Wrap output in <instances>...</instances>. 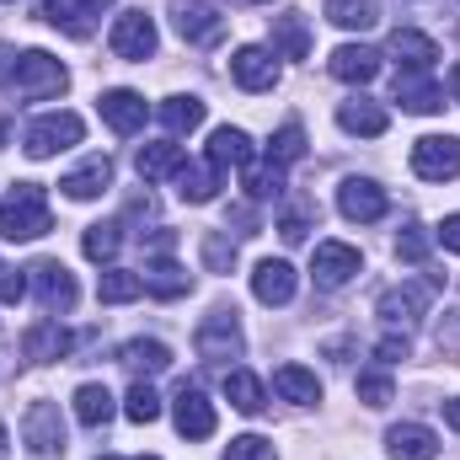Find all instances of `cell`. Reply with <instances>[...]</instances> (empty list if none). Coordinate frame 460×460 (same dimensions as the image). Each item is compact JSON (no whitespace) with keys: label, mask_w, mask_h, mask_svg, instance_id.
<instances>
[{"label":"cell","mask_w":460,"mask_h":460,"mask_svg":"<svg viewBox=\"0 0 460 460\" xmlns=\"http://www.w3.org/2000/svg\"><path fill=\"white\" fill-rule=\"evenodd\" d=\"M49 226H54L49 193H43L38 182H16L11 199L0 204V235H5V241H38Z\"/></svg>","instance_id":"1"},{"label":"cell","mask_w":460,"mask_h":460,"mask_svg":"<svg viewBox=\"0 0 460 460\" xmlns=\"http://www.w3.org/2000/svg\"><path fill=\"white\" fill-rule=\"evenodd\" d=\"M65 81H70V75H65V65H59L54 54H43V49L16 54V75H11V92H16V97L43 102V97H59Z\"/></svg>","instance_id":"2"},{"label":"cell","mask_w":460,"mask_h":460,"mask_svg":"<svg viewBox=\"0 0 460 460\" xmlns=\"http://www.w3.org/2000/svg\"><path fill=\"white\" fill-rule=\"evenodd\" d=\"M22 439L32 460H59L65 456V418H59V402H32L27 418H22Z\"/></svg>","instance_id":"3"},{"label":"cell","mask_w":460,"mask_h":460,"mask_svg":"<svg viewBox=\"0 0 460 460\" xmlns=\"http://www.w3.org/2000/svg\"><path fill=\"white\" fill-rule=\"evenodd\" d=\"M81 134H86V123L75 113H43L27 128V155H32V161H49V155H59V150L81 145Z\"/></svg>","instance_id":"4"},{"label":"cell","mask_w":460,"mask_h":460,"mask_svg":"<svg viewBox=\"0 0 460 460\" xmlns=\"http://www.w3.org/2000/svg\"><path fill=\"white\" fill-rule=\"evenodd\" d=\"M412 172L423 182H450V177H460V139L456 134H423L412 145Z\"/></svg>","instance_id":"5"},{"label":"cell","mask_w":460,"mask_h":460,"mask_svg":"<svg viewBox=\"0 0 460 460\" xmlns=\"http://www.w3.org/2000/svg\"><path fill=\"white\" fill-rule=\"evenodd\" d=\"M27 279H32V289H38V305H43L49 316H65V311H75V279H70V268H65V262L43 257V262H32V268H27Z\"/></svg>","instance_id":"6"},{"label":"cell","mask_w":460,"mask_h":460,"mask_svg":"<svg viewBox=\"0 0 460 460\" xmlns=\"http://www.w3.org/2000/svg\"><path fill=\"white\" fill-rule=\"evenodd\" d=\"M172 22H177V32H182L188 43H199V49H209V43L226 38V16H220L209 0H172Z\"/></svg>","instance_id":"7"},{"label":"cell","mask_w":460,"mask_h":460,"mask_svg":"<svg viewBox=\"0 0 460 460\" xmlns=\"http://www.w3.org/2000/svg\"><path fill=\"white\" fill-rule=\"evenodd\" d=\"M199 358L209 364H226V358H241V327H235V311H215L199 322Z\"/></svg>","instance_id":"8"},{"label":"cell","mask_w":460,"mask_h":460,"mask_svg":"<svg viewBox=\"0 0 460 460\" xmlns=\"http://www.w3.org/2000/svg\"><path fill=\"white\" fill-rule=\"evenodd\" d=\"M108 49L118 59H150L155 54V22L145 11H123L113 22V32H108Z\"/></svg>","instance_id":"9"},{"label":"cell","mask_w":460,"mask_h":460,"mask_svg":"<svg viewBox=\"0 0 460 460\" xmlns=\"http://www.w3.org/2000/svg\"><path fill=\"white\" fill-rule=\"evenodd\" d=\"M338 209H343V220L375 226V220L391 209V199H385V188H380V182H369V177H348L343 188H338Z\"/></svg>","instance_id":"10"},{"label":"cell","mask_w":460,"mask_h":460,"mask_svg":"<svg viewBox=\"0 0 460 460\" xmlns=\"http://www.w3.org/2000/svg\"><path fill=\"white\" fill-rule=\"evenodd\" d=\"M230 75H235L241 92H273V86H279V59H273L268 49L246 43V49L230 54Z\"/></svg>","instance_id":"11"},{"label":"cell","mask_w":460,"mask_h":460,"mask_svg":"<svg viewBox=\"0 0 460 460\" xmlns=\"http://www.w3.org/2000/svg\"><path fill=\"white\" fill-rule=\"evenodd\" d=\"M434 295H439V279H412V284L380 295V316H385L391 327H396V322H412V316H423V311L434 305Z\"/></svg>","instance_id":"12"},{"label":"cell","mask_w":460,"mask_h":460,"mask_svg":"<svg viewBox=\"0 0 460 460\" xmlns=\"http://www.w3.org/2000/svg\"><path fill=\"white\" fill-rule=\"evenodd\" d=\"M38 16L49 27H59L65 38H92L97 32V0H43Z\"/></svg>","instance_id":"13"},{"label":"cell","mask_w":460,"mask_h":460,"mask_svg":"<svg viewBox=\"0 0 460 460\" xmlns=\"http://www.w3.org/2000/svg\"><path fill=\"white\" fill-rule=\"evenodd\" d=\"M97 113L108 118V128H113V134H134V128H145L150 108H145V97H139V92L118 86V92H102V97H97Z\"/></svg>","instance_id":"14"},{"label":"cell","mask_w":460,"mask_h":460,"mask_svg":"<svg viewBox=\"0 0 460 460\" xmlns=\"http://www.w3.org/2000/svg\"><path fill=\"white\" fill-rule=\"evenodd\" d=\"M252 295H257L262 305H289V300H295V268H289L284 257H262L257 273H252Z\"/></svg>","instance_id":"15"},{"label":"cell","mask_w":460,"mask_h":460,"mask_svg":"<svg viewBox=\"0 0 460 460\" xmlns=\"http://www.w3.org/2000/svg\"><path fill=\"white\" fill-rule=\"evenodd\" d=\"M311 273H316V284L338 289V284H348V279L358 273V252H353L348 241H322L316 257H311Z\"/></svg>","instance_id":"16"},{"label":"cell","mask_w":460,"mask_h":460,"mask_svg":"<svg viewBox=\"0 0 460 460\" xmlns=\"http://www.w3.org/2000/svg\"><path fill=\"white\" fill-rule=\"evenodd\" d=\"M177 434L182 439H209L215 434V407L199 385H182L177 391Z\"/></svg>","instance_id":"17"},{"label":"cell","mask_w":460,"mask_h":460,"mask_svg":"<svg viewBox=\"0 0 460 460\" xmlns=\"http://www.w3.org/2000/svg\"><path fill=\"white\" fill-rule=\"evenodd\" d=\"M396 102L407 113H439L445 108V92L429 81V70H402L396 75Z\"/></svg>","instance_id":"18"},{"label":"cell","mask_w":460,"mask_h":460,"mask_svg":"<svg viewBox=\"0 0 460 460\" xmlns=\"http://www.w3.org/2000/svg\"><path fill=\"white\" fill-rule=\"evenodd\" d=\"M385 450H391V460H434L439 456V439L423 423H396L385 434Z\"/></svg>","instance_id":"19"},{"label":"cell","mask_w":460,"mask_h":460,"mask_svg":"<svg viewBox=\"0 0 460 460\" xmlns=\"http://www.w3.org/2000/svg\"><path fill=\"white\" fill-rule=\"evenodd\" d=\"M327 70L338 75V81H375L380 75V54L375 49H364V43H343V49H332V59H327Z\"/></svg>","instance_id":"20"},{"label":"cell","mask_w":460,"mask_h":460,"mask_svg":"<svg viewBox=\"0 0 460 460\" xmlns=\"http://www.w3.org/2000/svg\"><path fill=\"white\" fill-rule=\"evenodd\" d=\"M209 166L215 172H246L252 166V139H246V128H215L209 134Z\"/></svg>","instance_id":"21"},{"label":"cell","mask_w":460,"mask_h":460,"mask_svg":"<svg viewBox=\"0 0 460 460\" xmlns=\"http://www.w3.org/2000/svg\"><path fill=\"white\" fill-rule=\"evenodd\" d=\"M338 123H343V134H358V139H380L385 134V108L380 102H369V97H348L343 108H338Z\"/></svg>","instance_id":"22"},{"label":"cell","mask_w":460,"mask_h":460,"mask_svg":"<svg viewBox=\"0 0 460 460\" xmlns=\"http://www.w3.org/2000/svg\"><path fill=\"white\" fill-rule=\"evenodd\" d=\"M108 182H113V161H108V155H92V161H81V166H75L59 188H65L75 204H86V199H97Z\"/></svg>","instance_id":"23"},{"label":"cell","mask_w":460,"mask_h":460,"mask_svg":"<svg viewBox=\"0 0 460 460\" xmlns=\"http://www.w3.org/2000/svg\"><path fill=\"white\" fill-rule=\"evenodd\" d=\"M139 279H145V295H155V300H182V295L193 289V279H188L172 257H155Z\"/></svg>","instance_id":"24"},{"label":"cell","mask_w":460,"mask_h":460,"mask_svg":"<svg viewBox=\"0 0 460 460\" xmlns=\"http://www.w3.org/2000/svg\"><path fill=\"white\" fill-rule=\"evenodd\" d=\"M273 49H279L284 59H305V54H311V22H305L300 11L273 16Z\"/></svg>","instance_id":"25"},{"label":"cell","mask_w":460,"mask_h":460,"mask_svg":"<svg viewBox=\"0 0 460 460\" xmlns=\"http://www.w3.org/2000/svg\"><path fill=\"white\" fill-rule=\"evenodd\" d=\"M118 364L134 369V375H161V369H172V348L155 343V338H134V343H123Z\"/></svg>","instance_id":"26"},{"label":"cell","mask_w":460,"mask_h":460,"mask_svg":"<svg viewBox=\"0 0 460 460\" xmlns=\"http://www.w3.org/2000/svg\"><path fill=\"white\" fill-rule=\"evenodd\" d=\"M182 145H172V139H161V145H145L139 150V177L145 182H161V177H177L182 172Z\"/></svg>","instance_id":"27"},{"label":"cell","mask_w":460,"mask_h":460,"mask_svg":"<svg viewBox=\"0 0 460 460\" xmlns=\"http://www.w3.org/2000/svg\"><path fill=\"white\" fill-rule=\"evenodd\" d=\"M273 391H279L284 402H300V407L322 402V380H316L311 369H300V364H284V369L273 375Z\"/></svg>","instance_id":"28"},{"label":"cell","mask_w":460,"mask_h":460,"mask_svg":"<svg viewBox=\"0 0 460 460\" xmlns=\"http://www.w3.org/2000/svg\"><path fill=\"white\" fill-rule=\"evenodd\" d=\"M391 54L407 65V70H429L439 59V43L423 38V32H391Z\"/></svg>","instance_id":"29"},{"label":"cell","mask_w":460,"mask_h":460,"mask_svg":"<svg viewBox=\"0 0 460 460\" xmlns=\"http://www.w3.org/2000/svg\"><path fill=\"white\" fill-rule=\"evenodd\" d=\"M75 418H81L86 429H102V423L113 418V391L97 385V380H86V385L75 391Z\"/></svg>","instance_id":"30"},{"label":"cell","mask_w":460,"mask_h":460,"mask_svg":"<svg viewBox=\"0 0 460 460\" xmlns=\"http://www.w3.org/2000/svg\"><path fill=\"white\" fill-rule=\"evenodd\" d=\"M327 22H338L348 32H364L380 22V0H327Z\"/></svg>","instance_id":"31"},{"label":"cell","mask_w":460,"mask_h":460,"mask_svg":"<svg viewBox=\"0 0 460 460\" xmlns=\"http://www.w3.org/2000/svg\"><path fill=\"white\" fill-rule=\"evenodd\" d=\"M220 177H226V172H215V166H188V161H182V172H177V193H182L188 204H209L215 188H220Z\"/></svg>","instance_id":"32"},{"label":"cell","mask_w":460,"mask_h":460,"mask_svg":"<svg viewBox=\"0 0 460 460\" xmlns=\"http://www.w3.org/2000/svg\"><path fill=\"white\" fill-rule=\"evenodd\" d=\"M22 348H27V358H65V353H70V332H65L59 322H38Z\"/></svg>","instance_id":"33"},{"label":"cell","mask_w":460,"mask_h":460,"mask_svg":"<svg viewBox=\"0 0 460 460\" xmlns=\"http://www.w3.org/2000/svg\"><path fill=\"white\" fill-rule=\"evenodd\" d=\"M97 295H102L108 305H128V300H139V295H145V279H139V273H128V268H108V273L97 279Z\"/></svg>","instance_id":"34"},{"label":"cell","mask_w":460,"mask_h":460,"mask_svg":"<svg viewBox=\"0 0 460 460\" xmlns=\"http://www.w3.org/2000/svg\"><path fill=\"white\" fill-rule=\"evenodd\" d=\"M226 396H230V407L235 412H262V380L257 375H246V369H230L226 375Z\"/></svg>","instance_id":"35"},{"label":"cell","mask_w":460,"mask_h":460,"mask_svg":"<svg viewBox=\"0 0 460 460\" xmlns=\"http://www.w3.org/2000/svg\"><path fill=\"white\" fill-rule=\"evenodd\" d=\"M161 123H166L172 134H193V128L204 123V102H199V97H166V102H161Z\"/></svg>","instance_id":"36"},{"label":"cell","mask_w":460,"mask_h":460,"mask_svg":"<svg viewBox=\"0 0 460 460\" xmlns=\"http://www.w3.org/2000/svg\"><path fill=\"white\" fill-rule=\"evenodd\" d=\"M123 412H128V423H155V418H161V396H155V385H150V380H134L128 396H123Z\"/></svg>","instance_id":"37"},{"label":"cell","mask_w":460,"mask_h":460,"mask_svg":"<svg viewBox=\"0 0 460 460\" xmlns=\"http://www.w3.org/2000/svg\"><path fill=\"white\" fill-rule=\"evenodd\" d=\"M118 230H123V226H113V220H108V226H92L86 235H81V252H86L92 262H113L118 246H123V235H118Z\"/></svg>","instance_id":"38"},{"label":"cell","mask_w":460,"mask_h":460,"mask_svg":"<svg viewBox=\"0 0 460 460\" xmlns=\"http://www.w3.org/2000/svg\"><path fill=\"white\" fill-rule=\"evenodd\" d=\"M305 155V128L289 118L279 134H273V145H268V161H279V166H289V161H300Z\"/></svg>","instance_id":"39"},{"label":"cell","mask_w":460,"mask_h":460,"mask_svg":"<svg viewBox=\"0 0 460 460\" xmlns=\"http://www.w3.org/2000/svg\"><path fill=\"white\" fill-rule=\"evenodd\" d=\"M204 268H209V273H230V268H235V241H230V235H220V230L204 235Z\"/></svg>","instance_id":"40"},{"label":"cell","mask_w":460,"mask_h":460,"mask_svg":"<svg viewBox=\"0 0 460 460\" xmlns=\"http://www.w3.org/2000/svg\"><path fill=\"white\" fill-rule=\"evenodd\" d=\"M226 460H279V456H273V439H262V434H241V439H230Z\"/></svg>","instance_id":"41"},{"label":"cell","mask_w":460,"mask_h":460,"mask_svg":"<svg viewBox=\"0 0 460 460\" xmlns=\"http://www.w3.org/2000/svg\"><path fill=\"white\" fill-rule=\"evenodd\" d=\"M396 257H402V262H429V230L407 226L402 235H396Z\"/></svg>","instance_id":"42"},{"label":"cell","mask_w":460,"mask_h":460,"mask_svg":"<svg viewBox=\"0 0 460 460\" xmlns=\"http://www.w3.org/2000/svg\"><path fill=\"white\" fill-rule=\"evenodd\" d=\"M358 402L364 407H385L391 402V375H380V369L375 375H358Z\"/></svg>","instance_id":"43"},{"label":"cell","mask_w":460,"mask_h":460,"mask_svg":"<svg viewBox=\"0 0 460 460\" xmlns=\"http://www.w3.org/2000/svg\"><path fill=\"white\" fill-rule=\"evenodd\" d=\"M305 230H311V204H289L279 215V235L284 241H305Z\"/></svg>","instance_id":"44"},{"label":"cell","mask_w":460,"mask_h":460,"mask_svg":"<svg viewBox=\"0 0 460 460\" xmlns=\"http://www.w3.org/2000/svg\"><path fill=\"white\" fill-rule=\"evenodd\" d=\"M434 343H439V353L460 358V311H445V316H439V327H434Z\"/></svg>","instance_id":"45"},{"label":"cell","mask_w":460,"mask_h":460,"mask_svg":"<svg viewBox=\"0 0 460 460\" xmlns=\"http://www.w3.org/2000/svg\"><path fill=\"white\" fill-rule=\"evenodd\" d=\"M375 358H380V364H396V358H407V338H396V332H385V338L375 343Z\"/></svg>","instance_id":"46"},{"label":"cell","mask_w":460,"mask_h":460,"mask_svg":"<svg viewBox=\"0 0 460 460\" xmlns=\"http://www.w3.org/2000/svg\"><path fill=\"white\" fill-rule=\"evenodd\" d=\"M439 246H445V252H460V215H450V220L439 226Z\"/></svg>","instance_id":"47"},{"label":"cell","mask_w":460,"mask_h":460,"mask_svg":"<svg viewBox=\"0 0 460 460\" xmlns=\"http://www.w3.org/2000/svg\"><path fill=\"white\" fill-rule=\"evenodd\" d=\"M11 75H16V49H5V43H0V86H5Z\"/></svg>","instance_id":"48"},{"label":"cell","mask_w":460,"mask_h":460,"mask_svg":"<svg viewBox=\"0 0 460 460\" xmlns=\"http://www.w3.org/2000/svg\"><path fill=\"white\" fill-rule=\"evenodd\" d=\"M445 423H450V429H460V396H456V402H445Z\"/></svg>","instance_id":"49"},{"label":"cell","mask_w":460,"mask_h":460,"mask_svg":"<svg viewBox=\"0 0 460 460\" xmlns=\"http://www.w3.org/2000/svg\"><path fill=\"white\" fill-rule=\"evenodd\" d=\"M450 92H456V97H460V65H456V70H450Z\"/></svg>","instance_id":"50"},{"label":"cell","mask_w":460,"mask_h":460,"mask_svg":"<svg viewBox=\"0 0 460 460\" xmlns=\"http://www.w3.org/2000/svg\"><path fill=\"white\" fill-rule=\"evenodd\" d=\"M11 456V450H5V423H0V460Z\"/></svg>","instance_id":"51"},{"label":"cell","mask_w":460,"mask_h":460,"mask_svg":"<svg viewBox=\"0 0 460 460\" xmlns=\"http://www.w3.org/2000/svg\"><path fill=\"white\" fill-rule=\"evenodd\" d=\"M230 5H268V0H230Z\"/></svg>","instance_id":"52"},{"label":"cell","mask_w":460,"mask_h":460,"mask_svg":"<svg viewBox=\"0 0 460 460\" xmlns=\"http://www.w3.org/2000/svg\"><path fill=\"white\" fill-rule=\"evenodd\" d=\"M0 279H5V268H0Z\"/></svg>","instance_id":"53"},{"label":"cell","mask_w":460,"mask_h":460,"mask_svg":"<svg viewBox=\"0 0 460 460\" xmlns=\"http://www.w3.org/2000/svg\"><path fill=\"white\" fill-rule=\"evenodd\" d=\"M108 460H118V456H108Z\"/></svg>","instance_id":"54"}]
</instances>
